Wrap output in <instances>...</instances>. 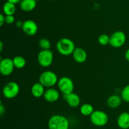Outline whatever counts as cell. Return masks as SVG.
<instances>
[{"mask_svg": "<svg viewBox=\"0 0 129 129\" xmlns=\"http://www.w3.org/2000/svg\"><path fill=\"white\" fill-rule=\"evenodd\" d=\"M5 22V15L4 13H1L0 15V26H3Z\"/></svg>", "mask_w": 129, "mask_h": 129, "instance_id": "25", "label": "cell"}, {"mask_svg": "<svg viewBox=\"0 0 129 129\" xmlns=\"http://www.w3.org/2000/svg\"><path fill=\"white\" fill-rule=\"evenodd\" d=\"M37 2L35 0H22L20 3V7L22 11L30 12L36 8Z\"/></svg>", "mask_w": 129, "mask_h": 129, "instance_id": "17", "label": "cell"}, {"mask_svg": "<svg viewBox=\"0 0 129 129\" xmlns=\"http://www.w3.org/2000/svg\"><path fill=\"white\" fill-rule=\"evenodd\" d=\"M20 88L15 82H10L6 83L3 89V94L7 99H13L18 95Z\"/></svg>", "mask_w": 129, "mask_h": 129, "instance_id": "7", "label": "cell"}, {"mask_svg": "<svg viewBox=\"0 0 129 129\" xmlns=\"http://www.w3.org/2000/svg\"><path fill=\"white\" fill-rule=\"evenodd\" d=\"M69 120L63 115H52L48 121L49 129H69Z\"/></svg>", "mask_w": 129, "mask_h": 129, "instance_id": "2", "label": "cell"}, {"mask_svg": "<svg viewBox=\"0 0 129 129\" xmlns=\"http://www.w3.org/2000/svg\"><path fill=\"white\" fill-rule=\"evenodd\" d=\"M39 45L42 50H47L51 48V42L46 38H42L39 42Z\"/></svg>", "mask_w": 129, "mask_h": 129, "instance_id": "21", "label": "cell"}, {"mask_svg": "<svg viewBox=\"0 0 129 129\" xmlns=\"http://www.w3.org/2000/svg\"><path fill=\"white\" fill-rule=\"evenodd\" d=\"M3 11L5 15H14L16 12V6L12 3L6 1L3 6Z\"/></svg>", "mask_w": 129, "mask_h": 129, "instance_id": "18", "label": "cell"}, {"mask_svg": "<svg viewBox=\"0 0 129 129\" xmlns=\"http://www.w3.org/2000/svg\"><path fill=\"white\" fill-rule=\"evenodd\" d=\"M45 91V87L39 82L34 83L31 87V95L36 98L43 97Z\"/></svg>", "mask_w": 129, "mask_h": 129, "instance_id": "14", "label": "cell"}, {"mask_svg": "<svg viewBox=\"0 0 129 129\" xmlns=\"http://www.w3.org/2000/svg\"><path fill=\"white\" fill-rule=\"evenodd\" d=\"M5 113V108L3 106V104H2V102H1V104H0V115L2 116L3 115V114Z\"/></svg>", "mask_w": 129, "mask_h": 129, "instance_id": "26", "label": "cell"}, {"mask_svg": "<svg viewBox=\"0 0 129 129\" xmlns=\"http://www.w3.org/2000/svg\"><path fill=\"white\" fill-rule=\"evenodd\" d=\"M64 100L66 101L68 104L71 108H77L80 105L81 98L78 94L74 92L69 94L63 95Z\"/></svg>", "mask_w": 129, "mask_h": 129, "instance_id": "12", "label": "cell"}, {"mask_svg": "<svg viewBox=\"0 0 129 129\" xmlns=\"http://www.w3.org/2000/svg\"><path fill=\"white\" fill-rule=\"evenodd\" d=\"M109 118L107 113L102 110H94L91 115L90 121L96 126H103L108 123Z\"/></svg>", "mask_w": 129, "mask_h": 129, "instance_id": "4", "label": "cell"}, {"mask_svg": "<svg viewBox=\"0 0 129 129\" xmlns=\"http://www.w3.org/2000/svg\"><path fill=\"white\" fill-rule=\"evenodd\" d=\"M125 58L126 60L129 62V48L126 51L125 53Z\"/></svg>", "mask_w": 129, "mask_h": 129, "instance_id": "28", "label": "cell"}, {"mask_svg": "<svg viewBox=\"0 0 129 129\" xmlns=\"http://www.w3.org/2000/svg\"><path fill=\"white\" fill-rule=\"evenodd\" d=\"M54 60V53L50 49H42L37 55V61L41 67L47 68L50 67Z\"/></svg>", "mask_w": 129, "mask_h": 129, "instance_id": "6", "label": "cell"}, {"mask_svg": "<svg viewBox=\"0 0 129 129\" xmlns=\"http://www.w3.org/2000/svg\"><path fill=\"white\" fill-rule=\"evenodd\" d=\"M110 37V45L115 48H119L123 46L127 39L125 34L120 30L115 31Z\"/></svg>", "mask_w": 129, "mask_h": 129, "instance_id": "8", "label": "cell"}, {"mask_svg": "<svg viewBox=\"0 0 129 129\" xmlns=\"http://www.w3.org/2000/svg\"><path fill=\"white\" fill-rule=\"evenodd\" d=\"M57 51L63 56H69L73 54L76 49L75 44L71 39L67 37L61 38L56 44Z\"/></svg>", "mask_w": 129, "mask_h": 129, "instance_id": "1", "label": "cell"}, {"mask_svg": "<svg viewBox=\"0 0 129 129\" xmlns=\"http://www.w3.org/2000/svg\"><path fill=\"white\" fill-rule=\"evenodd\" d=\"M13 59L5 58L0 61V72L3 76H9L13 73L15 68Z\"/></svg>", "mask_w": 129, "mask_h": 129, "instance_id": "9", "label": "cell"}, {"mask_svg": "<svg viewBox=\"0 0 129 129\" xmlns=\"http://www.w3.org/2000/svg\"><path fill=\"white\" fill-rule=\"evenodd\" d=\"M15 22L14 15H5V22L7 24H13Z\"/></svg>", "mask_w": 129, "mask_h": 129, "instance_id": "24", "label": "cell"}, {"mask_svg": "<svg viewBox=\"0 0 129 129\" xmlns=\"http://www.w3.org/2000/svg\"><path fill=\"white\" fill-rule=\"evenodd\" d=\"M14 66L16 68L21 69L26 65V59L25 58L21 56H16L13 58Z\"/></svg>", "mask_w": 129, "mask_h": 129, "instance_id": "20", "label": "cell"}, {"mask_svg": "<svg viewBox=\"0 0 129 129\" xmlns=\"http://www.w3.org/2000/svg\"><path fill=\"white\" fill-rule=\"evenodd\" d=\"M21 29L26 35L29 36H33V35H35L37 32L38 25L35 21L28 19L23 22Z\"/></svg>", "mask_w": 129, "mask_h": 129, "instance_id": "10", "label": "cell"}, {"mask_svg": "<svg viewBox=\"0 0 129 129\" xmlns=\"http://www.w3.org/2000/svg\"><path fill=\"white\" fill-rule=\"evenodd\" d=\"M94 110L93 106L89 103H84L82 104L80 107V113L83 116H91L94 112Z\"/></svg>", "mask_w": 129, "mask_h": 129, "instance_id": "19", "label": "cell"}, {"mask_svg": "<svg viewBox=\"0 0 129 129\" xmlns=\"http://www.w3.org/2000/svg\"><path fill=\"white\" fill-rule=\"evenodd\" d=\"M128 112H129V111H128Z\"/></svg>", "mask_w": 129, "mask_h": 129, "instance_id": "33", "label": "cell"}, {"mask_svg": "<svg viewBox=\"0 0 129 129\" xmlns=\"http://www.w3.org/2000/svg\"><path fill=\"white\" fill-rule=\"evenodd\" d=\"M57 86L59 91L63 95L72 93L74 89V84L73 80L68 77H62L61 78H59Z\"/></svg>", "mask_w": 129, "mask_h": 129, "instance_id": "5", "label": "cell"}, {"mask_svg": "<svg viewBox=\"0 0 129 129\" xmlns=\"http://www.w3.org/2000/svg\"><path fill=\"white\" fill-rule=\"evenodd\" d=\"M3 49V44L2 42H0V51H2Z\"/></svg>", "mask_w": 129, "mask_h": 129, "instance_id": "30", "label": "cell"}, {"mask_svg": "<svg viewBox=\"0 0 129 129\" xmlns=\"http://www.w3.org/2000/svg\"><path fill=\"white\" fill-rule=\"evenodd\" d=\"M122 99L118 94H112L107 99V104L110 108H117L120 106L122 102Z\"/></svg>", "mask_w": 129, "mask_h": 129, "instance_id": "16", "label": "cell"}, {"mask_svg": "<svg viewBox=\"0 0 129 129\" xmlns=\"http://www.w3.org/2000/svg\"><path fill=\"white\" fill-rule=\"evenodd\" d=\"M35 1H40V0H35Z\"/></svg>", "mask_w": 129, "mask_h": 129, "instance_id": "31", "label": "cell"}, {"mask_svg": "<svg viewBox=\"0 0 129 129\" xmlns=\"http://www.w3.org/2000/svg\"><path fill=\"white\" fill-rule=\"evenodd\" d=\"M110 37L106 34H101L98 37V42L102 46H106L107 44H110Z\"/></svg>", "mask_w": 129, "mask_h": 129, "instance_id": "23", "label": "cell"}, {"mask_svg": "<svg viewBox=\"0 0 129 129\" xmlns=\"http://www.w3.org/2000/svg\"><path fill=\"white\" fill-rule=\"evenodd\" d=\"M117 125L122 129L129 128V112H122L117 118Z\"/></svg>", "mask_w": 129, "mask_h": 129, "instance_id": "15", "label": "cell"}, {"mask_svg": "<svg viewBox=\"0 0 129 129\" xmlns=\"http://www.w3.org/2000/svg\"><path fill=\"white\" fill-rule=\"evenodd\" d=\"M49 1H54V0H49Z\"/></svg>", "mask_w": 129, "mask_h": 129, "instance_id": "32", "label": "cell"}, {"mask_svg": "<svg viewBox=\"0 0 129 129\" xmlns=\"http://www.w3.org/2000/svg\"><path fill=\"white\" fill-rule=\"evenodd\" d=\"M43 97L45 101L49 102H56L60 97V92L56 89L50 87L45 90Z\"/></svg>", "mask_w": 129, "mask_h": 129, "instance_id": "11", "label": "cell"}, {"mask_svg": "<svg viewBox=\"0 0 129 129\" xmlns=\"http://www.w3.org/2000/svg\"><path fill=\"white\" fill-rule=\"evenodd\" d=\"M39 82L47 88H50L57 84L58 78L57 75L55 72L52 71L47 70L42 72L39 76Z\"/></svg>", "mask_w": 129, "mask_h": 129, "instance_id": "3", "label": "cell"}, {"mask_svg": "<svg viewBox=\"0 0 129 129\" xmlns=\"http://www.w3.org/2000/svg\"><path fill=\"white\" fill-rule=\"evenodd\" d=\"M21 1H22V0H7V1L12 3L15 4V5L18 3H20V2H21Z\"/></svg>", "mask_w": 129, "mask_h": 129, "instance_id": "29", "label": "cell"}, {"mask_svg": "<svg viewBox=\"0 0 129 129\" xmlns=\"http://www.w3.org/2000/svg\"><path fill=\"white\" fill-rule=\"evenodd\" d=\"M23 24V22H22L20 21V20H18V21H17L16 22V27H17L22 28Z\"/></svg>", "mask_w": 129, "mask_h": 129, "instance_id": "27", "label": "cell"}, {"mask_svg": "<svg viewBox=\"0 0 129 129\" xmlns=\"http://www.w3.org/2000/svg\"><path fill=\"white\" fill-rule=\"evenodd\" d=\"M120 96L122 100L126 102H129V84L125 86L121 91Z\"/></svg>", "mask_w": 129, "mask_h": 129, "instance_id": "22", "label": "cell"}, {"mask_svg": "<svg viewBox=\"0 0 129 129\" xmlns=\"http://www.w3.org/2000/svg\"><path fill=\"white\" fill-rule=\"evenodd\" d=\"M87 56L88 54L86 51L83 48L80 47L76 48L73 53V59L75 61L79 63H83L85 62L87 59Z\"/></svg>", "mask_w": 129, "mask_h": 129, "instance_id": "13", "label": "cell"}]
</instances>
